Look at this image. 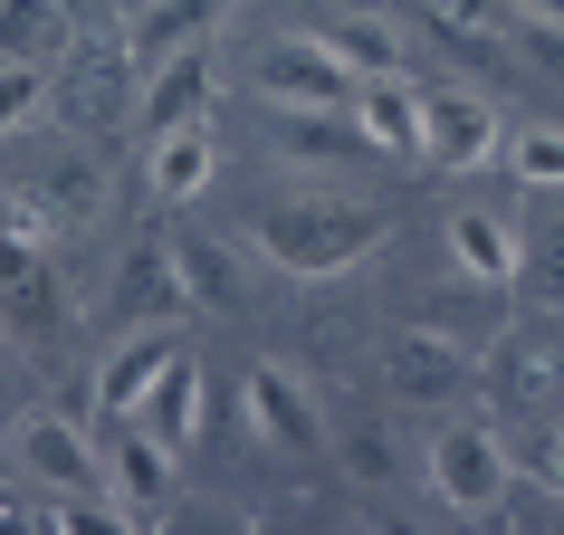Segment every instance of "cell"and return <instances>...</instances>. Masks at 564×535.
Instances as JSON below:
<instances>
[{
	"mask_svg": "<svg viewBox=\"0 0 564 535\" xmlns=\"http://www.w3.org/2000/svg\"><path fill=\"white\" fill-rule=\"evenodd\" d=\"M507 144V124L488 96L469 87H421V163L431 173H478V163H498Z\"/></svg>",
	"mask_w": 564,
	"mask_h": 535,
	"instance_id": "obj_6",
	"label": "cell"
},
{
	"mask_svg": "<svg viewBox=\"0 0 564 535\" xmlns=\"http://www.w3.org/2000/svg\"><path fill=\"white\" fill-rule=\"evenodd\" d=\"M545 478L564 488V430H545Z\"/></svg>",
	"mask_w": 564,
	"mask_h": 535,
	"instance_id": "obj_27",
	"label": "cell"
},
{
	"mask_svg": "<svg viewBox=\"0 0 564 535\" xmlns=\"http://www.w3.org/2000/svg\"><path fill=\"white\" fill-rule=\"evenodd\" d=\"M134 96H144V58H134L124 20H116V30H87V48H77V58H67V77H58V106L96 134V124L124 116Z\"/></svg>",
	"mask_w": 564,
	"mask_h": 535,
	"instance_id": "obj_5",
	"label": "cell"
},
{
	"mask_svg": "<svg viewBox=\"0 0 564 535\" xmlns=\"http://www.w3.org/2000/svg\"><path fill=\"white\" fill-rule=\"evenodd\" d=\"M335 58L355 67V77H383V67H402V48H392V10H335Z\"/></svg>",
	"mask_w": 564,
	"mask_h": 535,
	"instance_id": "obj_19",
	"label": "cell"
},
{
	"mask_svg": "<svg viewBox=\"0 0 564 535\" xmlns=\"http://www.w3.org/2000/svg\"><path fill=\"white\" fill-rule=\"evenodd\" d=\"M20 287H39V249L30 239H0V297H20Z\"/></svg>",
	"mask_w": 564,
	"mask_h": 535,
	"instance_id": "obj_25",
	"label": "cell"
},
{
	"mask_svg": "<svg viewBox=\"0 0 564 535\" xmlns=\"http://www.w3.org/2000/svg\"><path fill=\"white\" fill-rule=\"evenodd\" d=\"M345 459H355V478H392V469H383L392 449H383V430H373V421H355V430H345Z\"/></svg>",
	"mask_w": 564,
	"mask_h": 535,
	"instance_id": "obj_24",
	"label": "cell"
},
{
	"mask_svg": "<svg viewBox=\"0 0 564 535\" xmlns=\"http://www.w3.org/2000/svg\"><path fill=\"white\" fill-rule=\"evenodd\" d=\"M498 163L517 182H535V192H564V124H517L498 144Z\"/></svg>",
	"mask_w": 564,
	"mask_h": 535,
	"instance_id": "obj_20",
	"label": "cell"
},
{
	"mask_svg": "<svg viewBox=\"0 0 564 535\" xmlns=\"http://www.w3.org/2000/svg\"><path fill=\"white\" fill-rule=\"evenodd\" d=\"M421 10H431V30H441V39H488V30H498V10H478V0H421Z\"/></svg>",
	"mask_w": 564,
	"mask_h": 535,
	"instance_id": "obj_23",
	"label": "cell"
},
{
	"mask_svg": "<svg viewBox=\"0 0 564 535\" xmlns=\"http://www.w3.org/2000/svg\"><path fill=\"white\" fill-rule=\"evenodd\" d=\"M326 10H392V0H326Z\"/></svg>",
	"mask_w": 564,
	"mask_h": 535,
	"instance_id": "obj_29",
	"label": "cell"
},
{
	"mask_svg": "<svg viewBox=\"0 0 564 535\" xmlns=\"http://www.w3.org/2000/svg\"><path fill=\"white\" fill-rule=\"evenodd\" d=\"M48 116V77L39 58H0V134H20V124Z\"/></svg>",
	"mask_w": 564,
	"mask_h": 535,
	"instance_id": "obj_22",
	"label": "cell"
},
{
	"mask_svg": "<svg viewBox=\"0 0 564 535\" xmlns=\"http://www.w3.org/2000/svg\"><path fill=\"white\" fill-rule=\"evenodd\" d=\"M67 30V0H0V58H39Z\"/></svg>",
	"mask_w": 564,
	"mask_h": 535,
	"instance_id": "obj_21",
	"label": "cell"
},
{
	"mask_svg": "<svg viewBox=\"0 0 564 535\" xmlns=\"http://www.w3.org/2000/svg\"><path fill=\"white\" fill-rule=\"evenodd\" d=\"M0 526H39V506H20V488H0Z\"/></svg>",
	"mask_w": 564,
	"mask_h": 535,
	"instance_id": "obj_26",
	"label": "cell"
},
{
	"mask_svg": "<svg viewBox=\"0 0 564 535\" xmlns=\"http://www.w3.org/2000/svg\"><path fill=\"white\" fill-rule=\"evenodd\" d=\"M106 488H116L124 526H163V506H173V459L182 449H163L134 412H106Z\"/></svg>",
	"mask_w": 564,
	"mask_h": 535,
	"instance_id": "obj_4",
	"label": "cell"
},
{
	"mask_svg": "<svg viewBox=\"0 0 564 535\" xmlns=\"http://www.w3.org/2000/svg\"><path fill=\"white\" fill-rule=\"evenodd\" d=\"M259 249L288 277H345V268H364L373 249H383V210L364 201H288L259 220Z\"/></svg>",
	"mask_w": 564,
	"mask_h": 535,
	"instance_id": "obj_1",
	"label": "cell"
},
{
	"mask_svg": "<svg viewBox=\"0 0 564 535\" xmlns=\"http://www.w3.org/2000/svg\"><path fill=\"white\" fill-rule=\"evenodd\" d=\"M220 30V0H144L134 20H124V39H134V58H173V48H192V39Z\"/></svg>",
	"mask_w": 564,
	"mask_h": 535,
	"instance_id": "obj_16",
	"label": "cell"
},
{
	"mask_svg": "<svg viewBox=\"0 0 564 535\" xmlns=\"http://www.w3.org/2000/svg\"><path fill=\"white\" fill-rule=\"evenodd\" d=\"M517 10H527V20H555V30H564V0H517Z\"/></svg>",
	"mask_w": 564,
	"mask_h": 535,
	"instance_id": "obj_28",
	"label": "cell"
},
{
	"mask_svg": "<svg viewBox=\"0 0 564 535\" xmlns=\"http://www.w3.org/2000/svg\"><path fill=\"white\" fill-rule=\"evenodd\" d=\"M441 239H449V268H459L469 287H507V277L527 268V239H517V220H498V210H449Z\"/></svg>",
	"mask_w": 564,
	"mask_h": 535,
	"instance_id": "obj_12",
	"label": "cell"
},
{
	"mask_svg": "<svg viewBox=\"0 0 564 535\" xmlns=\"http://www.w3.org/2000/svg\"><path fill=\"white\" fill-rule=\"evenodd\" d=\"M173 268H182V297L202 306V316H220V306H239V259L220 249V239L182 230V239H173Z\"/></svg>",
	"mask_w": 564,
	"mask_h": 535,
	"instance_id": "obj_18",
	"label": "cell"
},
{
	"mask_svg": "<svg viewBox=\"0 0 564 535\" xmlns=\"http://www.w3.org/2000/svg\"><path fill=\"white\" fill-rule=\"evenodd\" d=\"M210 173H220V144H210V124H163L144 144V182L153 201H202Z\"/></svg>",
	"mask_w": 564,
	"mask_h": 535,
	"instance_id": "obj_14",
	"label": "cell"
},
{
	"mask_svg": "<svg viewBox=\"0 0 564 535\" xmlns=\"http://www.w3.org/2000/svg\"><path fill=\"white\" fill-rule=\"evenodd\" d=\"M239 392H249V430H259L278 459H316V449L335 440L326 402H316V392H306L288 363H249V383H239Z\"/></svg>",
	"mask_w": 564,
	"mask_h": 535,
	"instance_id": "obj_8",
	"label": "cell"
},
{
	"mask_svg": "<svg viewBox=\"0 0 564 535\" xmlns=\"http://www.w3.org/2000/svg\"><path fill=\"white\" fill-rule=\"evenodd\" d=\"M173 354H182V345H173V326H134V335L116 345V354L96 363V412H134V402L153 392V373H163Z\"/></svg>",
	"mask_w": 564,
	"mask_h": 535,
	"instance_id": "obj_15",
	"label": "cell"
},
{
	"mask_svg": "<svg viewBox=\"0 0 564 535\" xmlns=\"http://www.w3.org/2000/svg\"><path fill=\"white\" fill-rule=\"evenodd\" d=\"M507 440L488 430V421H441L431 430V488H441L449 506H469V516H488V506L507 498Z\"/></svg>",
	"mask_w": 564,
	"mask_h": 535,
	"instance_id": "obj_7",
	"label": "cell"
},
{
	"mask_svg": "<svg viewBox=\"0 0 564 535\" xmlns=\"http://www.w3.org/2000/svg\"><path fill=\"white\" fill-rule=\"evenodd\" d=\"M202 412H210V373L192 354H173L163 373H153V392L134 402V421H144L163 449H192V440H202Z\"/></svg>",
	"mask_w": 564,
	"mask_h": 535,
	"instance_id": "obj_13",
	"label": "cell"
},
{
	"mask_svg": "<svg viewBox=\"0 0 564 535\" xmlns=\"http://www.w3.org/2000/svg\"><path fill=\"white\" fill-rule=\"evenodd\" d=\"M116 306L134 316V326H153V316H182V268H173V239H153V249H134L124 259V287H116Z\"/></svg>",
	"mask_w": 564,
	"mask_h": 535,
	"instance_id": "obj_17",
	"label": "cell"
},
{
	"mask_svg": "<svg viewBox=\"0 0 564 535\" xmlns=\"http://www.w3.org/2000/svg\"><path fill=\"white\" fill-rule=\"evenodd\" d=\"M355 124H364V144H373V153L421 163V77H402V67L364 77V87H355Z\"/></svg>",
	"mask_w": 564,
	"mask_h": 535,
	"instance_id": "obj_11",
	"label": "cell"
},
{
	"mask_svg": "<svg viewBox=\"0 0 564 535\" xmlns=\"http://www.w3.org/2000/svg\"><path fill=\"white\" fill-rule=\"evenodd\" d=\"M10 449H20V469H30L39 488H67V498H96V488H106V449H96L87 421H67V412H30Z\"/></svg>",
	"mask_w": 564,
	"mask_h": 535,
	"instance_id": "obj_9",
	"label": "cell"
},
{
	"mask_svg": "<svg viewBox=\"0 0 564 535\" xmlns=\"http://www.w3.org/2000/svg\"><path fill=\"white\" fill-rule=\"evenodd\" d=\"M383 383H392V402L441 412V402H459V392L478 383V354L459 345V335H441L431 316H421V326H402V335L383 345Z\"/></svg>",
	"mask_w": 564,
	"mask_h": 535,
	"instance_id": "obj_3",
	"label": "cell"
},
{
	"mask_svg": "<svg viewBox=\"0 0 564 535\" xmlns=\"http://www.w3.org/2000/svg\"><path fill=\"white\" fill-rule=\"evenodd\" d=\"M210 96H220V58H210V39H192V48H173V58L144 67L134 116H144V134H163V124H202Z\"/></svg>",
	"mask_w": 564,
	"mask_h": 535,
	"instance_id": "obj_10",
	"label": "cell"
},
{
	"mask_svg": "<svg viewBox=\"0 0 564 535\" xmlns=\"http://www.w3.org/2000/svg\"><path fill=\"white\" fill-rule=\"evenodd\" d=\"M355 67L335 58V39L326 30H278L259 48V96L268 106H355Z\"/></svg>",
	"mask_w": 564,
	"mask_h": 535,
	"instance_id": "obj_2",
	"label": "cell"
}]
</instances>
